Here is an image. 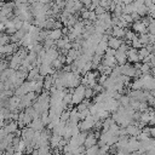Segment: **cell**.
I'll return each mask as SVG.
<instances>
[{"label": "cell", "mask_w": 155, "mask_h": 155, "mask_svg": "<svg viewBox=\"0 0 155 155\" xmlns=\"http://www.w3.org/2000/svg\"><path fill=\"white\" fill-rule=\"evenodd\" d=\"M0 1H1V2H6V0H0Z\"/></svg>", "instance_id": "obj_41"}, {"label": "cell", "mask_w": 155, "mask_h": 155, "mask_svg": "<svg viewBox=\"0 0 155 155\" xmlns=\"http://www.w3.org/2000/svg\"><path fill=\"white\" fill-rule=\"evenodd\" d=\"M84 92H85V86L79 85L78 87L74 88V92L71 93V104L78 105L79 103H81L85 97H84Z\"/></svg>", "instance_id": "obj_1"}, {"label": "cell", "mask_w": 155, "mask_h": 155, "mask_svg": "<svg viewBox=\"0 0 155 155\" xmlns=\"http://www.w3.org/2000/svg\"><path fill=\"white\" fill-rule=\"evenodd\" d=\"M115 61H116V64L117 65H122L127 62V57H126V52H121L119 50L115 51Z\"/></svg>", "instance_id": "obj_11"}, {"label": "cell", "mask_w": 155, "mask_h": 155, "mask_svg": "<svg viewBox=\"0 0 155 155\" xmlns=\"http://www.w3.org/2000/svg\"><path fill=\"white\" fill-rule=\"evenodd\" d=\"M13 155H23V153H13Z\"/></svg>", "instance_id": "obj_40"}, {"label": "cell", "mask_w": 155, "mask_h": 155, "mask_svg": "<svg viewBox=\"0 0 155 155\" xmlns=\"http://www.w3.org/2000/svg\"><path fill=\"white\" fill-rule=\"evenodd\" d=\"M128 155H139L137 151H133V153H128Z\"/></svg>", "instance_id": "obj_39"}, {"label": "cell", "mask_w": 155, "mask_h": 155, "mask_svg": "<svg viewBox=\"0 0 155 155\" xmlns=\"http://www.w3.org/2000/svg\"><path fill=\"white\" fill-rule=\"evenodd\" d=\"M4 128H5V131H6L7 134H10V133H15V132L18 130L17 121H8V122H6V125L4 126Z\"/></svg>", "instance_id": "obj_13"}, {"label": "cell", "mask_w": 155, "mask_h": 155, "mask_svg": "<svg viewBox=\"0 0 155 155\" xmlns=\"http://www.w3.org/2000/svg\"><path fill=\"white\" fill-rule=\"evenodd\" d=\"M78 113H79V120H84V119H86V117L90 115L88 108H87V109H84V110H81V111H78Z\"/></svg>", "instance_id": "obj_28"}, {"label": "cell", "mask_w": 155, "mask_h": 155, "mask_svg": "<svg viewBox=\"0 0 155 155\" xmlns=\"http://www.w3.org/2000/svg\"><path fill=\"white\" fill-rule=\"evenodd\" d=\"M126 57H127V63H136V62H139V58L137 56V50L136 48H132V47H128V50L126 51Z\"/></svg>", "instance_id": "obj_6"}, {"label": "cell", "mask_w": 155, "mask_h": 155, "mask_svg": "<svg viewBox=\"0 0 155 155\" xmlns=\"http://www.w3.org/2000/svg\"><path fill=\"white\" fill-rule=\"evenodd\" d=\"M132 29L134 33H137L138 35L139 34H148V30H147V27L140 22V21H137V22H133L132 24Z\"/></svg>", "instance_id": "obj_7"}, {"label": "cell", "mask_w": 155, "mask_h": 155, "mask_svg": "<svg viewBox=\"0 0 155 155\" xmlns=\"http://www.w3.org/2000/svg\"><path fill=\"white\" fill-rule=\"evenodd\" d=\"M113 124H114V120H113L110 116H108L107 119H104V120L102 121V130L107 131V130H108Z\"/></svg>", "instance_id": "obj_22"}, {"label": "cell", "mask_w": 155, "mask_h": 155, "mask_svg": "<svg viewBox=\"0 0 155 155\" xmlns=\"http://www.w3.org/2000/svg\"><path fill=\"white\" fill-rule=\"evenodd\" d=\"M51 155H62V153L54 148V150H53V153H51Z\"/></svg>", "instance_id": "obj_34"}, {"label": "cell", "mask_w": 155, "mask_h": 155, "mask_svg": "<svg viewBox=\"0 0 155 155\" xmlns=\"http://www.w3.org/2000/svg\"><path fill=\"white\" fill-rule=\"evenodd\" d=\"M138 148H139V142L134 137H128V140H127V144H126L125 149L128 153H133V151H137Z\"/></svg>", "instance_id": "obj_4"}, {"label": "cell", "mask_w": 155, "mask_h": 155, "mask_svg": "<svg viewBox=\"0 0 155 155\" xmlns=\"http://www.w3.org/2000/svg\"><path fill=\"white\" fill-rule=\"evenodd\" d=\"M140 128L136 125V124H130V125H127L126 127H125V132H126V136L127 137H137L139 133H140Z\"/></svg>", "instance_id": "obj_3"}, {"label": "cell", "mask_w": 155, "mask_h": 155, "mask_svg": "<svg viewBox=\"0 0 155 155\" xmlns=\"http://www.w3.org/2000/svg\"><path fill=\"white\" fill-rule=\"evenodd\" d=\"M84 155H98V145H93L90 148H86L84 151Z\"/></svg>", "instance_id": "obj_20"}, {"label": "cell", "mask_w": 155, "mask_h": 155, "mask_svg": "<svg viewBox=\"0 0 155 155\" xmlns=\"http://www.w3.org/2000/svg\"><path fill=\"white\" fill-rule=\"evenodd\" d=\"M117 102H119V104H120L121 107H128V105H130L131 99H130V97H128L127 94H121Z\"/></svg>", "instance_id": "obj_19"}, {"label": "cell", "mask_w": 155, "mask_h": 155, "mask_svg": "<svg viewBox=\"0 0 155 155\" xmlns=\"http://www.w3.org/2000/svg\"><path fill=\"white\" fill-rule=\"evenodd\" d=\"M125 31L126 29H122V28H119V27H111V36L114 38H119V39H122L125 36Z\"/></svg>", "instance_id": "obj_15"}, {"label": "cell", "mask_w": 155, "mask_h": 155, "mask_svg": "<svg viewBox=\"0 0 155 155\" xmlns=\"http://www.w3.org/2000/svg\"><path fill=\"white\" fill-rule=\"evenodd\" d=\"M62 36H63L62 30H61V29H58V28L50 29V30H48V34H47V38H50V39H51V40H53V41H56V40L61 39Z\"/></svg>", "instance_id": "obj_12"}, {"label": "cell", "mask_w": 155, "mask_h": 155, "mask_svg": "<svg viewBox=\"0 0 155 155\" xmlns=\"http://www.w3.org/2000/svg\"><path fill=\"white\" fill-rule=\"evenodd\" d=\"M4 30H5V27H4V24H1V23H0V33H2Z\"/></svg>", "instance_id": "obj_37"}, {"label": "cell", "mask_w": 155, "mask_h": 155, "mask_svg": "<svg viewBox=\"0 0 155 155\" xmlns=\"http://www.w3.org/2000/svg\"><path fill=\"white\" fill-rule=\"evenodd\" d=\"M97 19V15L93 12V11H90V13H88V18H87V21H90V22H94Z\"/></svg>", "instance_id": "obj_29"}, {"label": "cell", "mask_w": 155, "mask_h": 155, "mask_svg": "<svg viewBox=\"0 0 155 155\" xmlns=\"http://www.w3.org/2000/svg\"><path fill=\"white\" fill-rule=\"evenodd\" d=\"M52 86H53V78H52V75H46V76H44V85H42V90L48 91Z\"/></svg>", "instance_id": "obj_16"}, {"label": "cell", "mask_w": 155, "mask_h": 155, "mask_svg": "<svg viewBox=\"0 0 155 155\" xmlns=\"http://www.w3.org/2000/svg\"><path fill=\"white\" fill-rule=\"evenodd\" d=\"M6 136H7V133H6L5 128H4V127H0V140H1V139H4Z\"/></svg>", "instance_id": "obj_32"}, {"label": "cell", "mask_w": 155, "mask_h": 155, "mask_svg": "<svg viewBox=\"0 0 155 155\" xmlns=\"http://www.w3.org/2000/svg\"><path fill=\"white\" fill-rule=\"evenodd\" d=\"M93 124H94L93 116H92V115H88L86 119L81 120V122L78 124V126H79V128H80V132H87V131L92 130Z\"/></svg>", "instance_id": "obj_2"}, {"label": "cell", "mask_w": 155, "mask_h": 155, "mask_svg": "<svg viewBox=\"0 0 155 155\" xmlns=\"http://www.w3.org/2000/svg\"><path fill=\"white\" fill-rule=\"evenodd\" d=\"M81 54V52H80V50H74V48H70L68 52H67V54L65 56H68V57H70L73 61H75L79 56Z\"/></svg>", "instance_id": "obj_21"}, {"label": "cell", "mask_w": 155, "mask_h": 155, "mask_svg": "<svg viewBox=\"0 0 155 155\" xmlns=\"http://www.w3.org/2000/svg\"><path fill=\"white\" fill-rule=\"evenodd\" d=\"M91 2H92V4H94V5H97V6H98V4H99V0H91Z\"/></svg>", "instance_id": "obj_36"}, {"label": "cell", "mask_w": 155, "mask_h": 155, "mask_svg": "<svg viewBox=\"0 0 155 155\" xmlns=\"http://www.w3.org/2000/svg\"><path fill=\"white\" fill-rule=\"evenodd\" d=\"M148 54H149V52H148V50H147L144 46L137 50V56H138V58H139V62H140L143 58H145Z\"/></svg>", "instance_id": "obj_23"}, {"label": "cell", "mask_w": 155, "mask_h": 155, "mask_svg": "<svg viewBox=\"0 0 155 155\" xmlns=\"http://www.w3.org/2000/svg\"><path fill=\"white\" fill-rule=\"evenodd\" d=\"M136 12L138 13V16L142 18V17H145L147 15H148V7H145L144 5H142V6H139V7H137V10H136Z\"/></svg>", "instance_id": "obj_24"}, {"label": "cell", "mask_w": 155, "mask_h": 155, "mask_svg": "<svg viewBox=\"0 0 155 155\" xmlns=\"http://www.w3.org/2000/svg\"><path fill=\"white\" fill-rule=\"evenodd\" d=\"M93 96H94L93 90L90 88V87H85V92H84V97H85V99H91V98H93Z\"/></svg>", "instance_id": "obj_27"}, {"label": "cell", "mask_w": 155, "mask_h": 155, "mask_svg": "<svg viewBox=\"0 0 155 155\" xmlns=\"http://www.w3.org/2000/svg\"><path fill=\"white\" fill-rule=\"evenodd\" d=\"M35 1H36V0H28V4H29V5H31V4H34Z\"/></svg>", "instance_id": "obj_38"}, {"label": "cell", "mask_w": 155, "mask_h": 155, "mask_svg": "<svg viewBox=\"0 0 155 155\" xmlns=\"http://www.w3.org/2000/svg\"><path fill=\"white\" fill-rule=\"evenodd\" d=\"M101 63H102L103 65H105V67H110V68H114L115 65H117L114 56H105V54H103V57H102V62H101Z\"/></svg>", "instance_id": "obj_9"}, {"label": "cell", "mask_w": 155, "mask_h": 155, "mask_svg": "<svg viewBox=\"0 0 155 155\" xmlns=\"http://www.w3.org/2000/svg\"><path fill=\"white\" fill-rule=\"evenodd\" d=\"M62 139V137L61 136H58V134H53L52 133V136L50 137V139H48V145L50 147H52L53 149L57 147V144H58V142Z\"/></svg>", "instance_id": "obj_18"}, {"label": "cell", "mask_w": 155, "mask_h": 155, "mask_svg": "<svg viewBox=\"0 0 155 155\" xmlns=\"http://www.w3.org/2000/svg\"><path fill=\"white\" fill-rule=\"evenodd\" d=\"M34 132L35 131L33 128H30V127H23V130L21 131V139H23L24 142H30L31 143Z\"/></svg>", "instance_id": "obj_5"}, {"label": "cell", "mask_w": 155, "mask_h": 155, "mask_svg": "<svg viewBox=\"0 0 155 155\" xmlns=\"http://www.w3.org/2000/svg\"><path fill=\"white\" fill-rule=\"evenodd\" d=\"M137 38H138L139 42L142 44V46H145V45H148V44H149V40H148V34H139Z\"/></svg>", "instance_id": "obj_26"}, {"label": "cell", "mask_w": 155, "mask_h": 155, "mask_svg": "<svg viewBox=\"0 0 155 155\" xmlns=\"http://www.w3.org/2000/svg\"><path fill=\"white\" fill-rule=\"evenodd\" d=\"M121 18H122L126 23H128V24H132V23H133V21H132V18H131L130 15H121Z\"/></svg>", "instance_id": "obj_30"}, {"label": "cell", "mask_w": 155, "mask_h": 155, "mask_svg": "<svg viewBox=\"0 0 155 155\" xmlns=\"http://www.w3.org/2000/svg\"><path fill=\"white\" fill-rule=\"evenodd\" d=\"M145 7H150V6H153L154 5V0H144V4H143Z\"/></svg>", "instance_id": "obj_33"}, {"label": "cell", "mask_w": 155, "mask_h": 155, "mask_svg": "<svg viewBox=\"0 0 155 155\" xmlns=\"http://www.w3.org/2000/svg\"><path fill=\"white\" fill-rule=\"evenodd\" d=\"M93 12H94V13L98 16V15L104 13V12H105V8H103V7H101V6H97V7L94 8V11H93Z\"/></svg>", "instance_id": "obj_31"}, {"label": "cell", "mask_w": 155, "mask_h": 155, "mask_svg": "<svg viewBox=\"0 0 155 155\" xmlns=\"http://www.w3.org/2000/svg\"><path fill=\"white\" fill-rule=\"evenodd\" d=\"M29 127L33 128L34 131H42L45 126L42 125L40 117H38V119H33V120H31V122L29 124Z\"/></svg>", "instance_id": "obj_14"}, {"label": "cell", "mask_w": 155, "mask_h": 155, "mask_svg": "<svg viewBox=\"0 0 155 155\" xmlns=\"http://www.w3.org/2000/svg\"><path fill=\"white\" fill-rule=\"evenodd\" d=\"M38 75H39V68H38V67H34V68H31V69L28 71L25 79H28V81H31V80H35V78H36Z\"/></svg>", "instance_id": "obj_17"}, {"label": "cell", "mask_w": 155, "mask_h": 155, "mask_svg": "<svg viewBox=\"0 0 155 155\" xmlns=\"http://www.w3.org/2000/svg\"><path fill=\"white\" fill-rule=\"evenodd\" d=\"M108 44V47L109 48H113V50H117L122 44H124V40L122 39H119V38H114V36H110L107 41Z\"/></svg>", "instance_id": "obj_8"}, {"label": "cell", "mask_w": 155, "mask_h": 155, "mask_svg": "<svg viewBox=\"0 0 155 155\" xmlns=\"http://www.w3.org/2000/svg\"><path fill=\"white\" fill-rule=\"evenodd\" d=\"M125 40H128V41H132V40H134L136 38H137V34L133 31V30H126L125 31Z\"/></svg>", "instance_id": "obj_25"}, {"label": "cell", "mask_w": 155, "mask_h": 155, "mask_svg": "<svg viewBox=\"0 0 155 155\" xmlns=\"http://www.w3.org/2000/svg\"><path fill=\"white\" fill-rule=\"evenodd\" d=\"M132 1H133V0H122V2H124L125 5H128V4H132Z\"/></svg>", "instance_id": "obj_35"}, {"label": "cell", "mask_w": 155, "mask_h": 155, "mask_svg": "<svg viewBox=\"0 0 155 155\" xmlns=\"http://www.w3.org/2000/svg\"><path fill=\"white\" fill-rule=\"evenodd\" d=\"M96 144H97V137H96V134H94V133H90V134L86 136L85 142H84L82 145H84L85 149H86V148L93 147V145H96Z\"/></svg>", "instance_id": "obj_10"}]
</instances>
